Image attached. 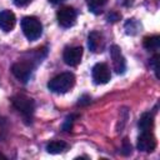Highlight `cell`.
Here are the masks:
<instances>
[{
	"label": "cell",
	"instance_id": "obj_2",
	"mask_svg": "<svg viewBox=\"0 0 160 160\" xmlns=\"http://www.w3.org/2000/svg\"><path fill=\"white\" fill-rule=\"evenodd\" d=\"M21 29L26 39L30 41L39 39L42 34V25L40 20L35 16H25L21 20Z\"/></svg>",
	"mask_w": 160,
	"mask_h": 160
},
{
	"label": "cell",
	"instance_id": "obj_10",
	"mask_svg": "<svg viewBox=\"0 0 160 160\" xmlns=\"http://www.w3.org/2000/svg\"><path fill=\"white\" fill-rule=\"evenodd\" d=\"M105 45L104 36L100 31H91L88 36V46L92 52H101Z\"/></svg>",
	"mask_w": 160,
	"mask_h": 160
},
{
	"label": "cell",
	"instance_id": "obj_9",
	"mask_svg": "<svg viewBox=\"0 0 160 160\" xmlns=\"http://www.w3.org/2000/svg\"><path fill=\"white\" fill-rule=\"evenodd\" d=\"M82 58V48L81 46H70L64 50L62 59L66 65L69 66H76L80 64Z\"/></svg>",
	"mask_w": 160,
	"mask_h": 160
},
{
	"label": "cell",
	"instance_id": "obj_15",
	"mask_svg": "<svg viewBox=\"0 0 160 160\" xmlns=\"http://www.w3.org/2000/svg\"><path fill=\"white\" fill-rule=\"evenodd\" d=\"M108 0H86L88 8L94 14H100L102 11V8L105 6Z\"/></svg>",
	"mask_w": 160,
	"mask_h": 160
},
{
	"label": "cell",
	"instance_id": "obj_23",
	"mask_svg": "<svg viewBox=\"0 0 160 160\" xmlns=\"http://www.w3.org/2000/svg\"><path fill=\"white\" fill-rule=\"evenodd\" d=\"M135 0H119V2L122 5V6H131L134 4Z\"/></svg>",
	"mask_w": 160,
	"mask_h": 160
},
{
	"label": "cell",
	"instance_id": "obj_21",
	"mask_svg": "<svg viewBox=\"0 0 160 160\" xmlns=\"http://www.w3.org/2000/svg\"><path fill=\"white\" fill-rule=\"evenodd\" d=\"M31 1H32V0H14V4H15L16 6H19V8H24V6L29 5Z\"/></svg>",
	"mask_w": 160,
	"mask_h": 160
},
{
	"label": "cell",
	"instance_id": "obj_4",
	"mask_svg": "<svg viewBox=\"0 0 160 160\" xmlns=\"http://www.w3.org/2000/svg\"><path fill=\"white\" fill-rule=\"evenodd\" d=\"M32 69H34L32 62H29V61H18V62L12 64L11 72H12V75L19 81L28 82L30 80V78H31Z\"/></svg>",
	"mask_w": 160,
	"mask_h": 160
},
{
	"label": "cell",
	"instance_id": "obj_5",
	"mask_svg": "<svg viewBox=\"0 0 160 160\" xmlns=\"http://www.w3.org/2000/svg\"><path fill=\"white\" fill-rule=\"evenodd\" d=\"M156 148V139L152 134V130L140 131L138 138V149L142 152H152Z\"/></svg>",
	"mask_w": 160,
	"mask_h": 160
},
{
	"label": "cell",
	"instance_id": "obj_13",
	"mask_svg": "<svg viewBox=\"0 0 160 160\" xmlns=\"http://www.w3.org/2000/svg\"><path fill=\"white\" fill-rule=\"evenodd\" d=\"M68 149H69V145L61 140H54L46 145V151L49 154H60V152L66 151Z\"/></svg>",
	"mask_w": 160,
	"mask_h": 160
},
{
	"label": "cell",
	"instance_id": "obj_17",
	"mask_svg": "<svg viewBox=\"0 0 160 160\" xmlns=\"http://www.w3.org/2000/svg\"><path fill=\"white\" fill-rule=\"evenodd\" d=\"M159 59H160V56L156 54V55H154V56L151 58V60H150V66H151L152 70L155 71L156 78H159Z\"/></svg>",
	"mask_w": 160,
	"mask_h": 160
},
{
	"label": "cell",
	"instance_id": "obj_1",
	"mask_svg": "<svg viewBox=\"0 0 160 160\" xmlns=\"http://www.w3.org/2000/svg\"><path fill=\"white\" fill-rule=\"evenodd\" d=\"M74 84H75V75L72 72H61L48 82V88L52 92L64 94L71 90Z\"/></svg>",
	"mask_w": 160,
	"mask_h": 160
},
{
	"label": "cell",
	"instance_id": "obj_11",
	"mask_svg": "<svg viewBox=\"0 0 160 160\" xmlns=\"http://www.w3.org/2000/svg\"><path fill=\"white\" fill-rule=\"evenodd\" d=\"M16 24L15 14L10 10H2L0 12V29L5 32H9L14 29Z\"/></svg>",
	"mask_w": 160,
	"mask_h": 160
},
{
	"label": "cell",
	"instance_id": "obj_20",
	"mask_svg": "<svg viewBox=\"0 0 160 160\" xmlns=\"http://www.w3.org/2000/svg\"><path fill=\"white\" fill-rule=\"evenodd\" d=\"M120 19V14H118V12H115V11H111L109 15H108V21L109 22H115V21H118Z\"/></svg>",
	"mask_w": 160,
	"mask_h": 160
},
{
	"label": "cell",
	"instance_id": "obj_8",
	"mask_svg": "<svg viewBox=\"0 0 160 160\" xmlns=\"http://www.w3.org/2000/svg\"><path fill=\"white\" fill-rule=\"evenodd\" d=\"M110 56L112 60V68L116 71V74H124L126 70V61L118 45L110 46Z\"/></svg>",
	"mask_w": 160,
	"mask_h": 160
},
{
	"label": "cell",
	"instance_id": "obj_19",
	"mask_svg": "<svg viewBox=\"0 0 160 160\" xmlns=\"http://www.w3.org/2000/svg\"><path fill=\"white\" fill-rule=\"evenodd\" d=\"M75 118H76V116H74V115L66 118V120H65V122H64V125H62V130H64V131H69V130H71V128H72V122H74V119H75Z\"/></svg>",
	"mask_w": 160,
	"mask_h": 160
},
{
	"label": "cell",
	"instance_id": "obj_7",
	"mask_svg": "<svg viewBox=\"0 0 160 160\" xmlns=\"http://www.w3.org/2000/svg\"><path fill=\"white\" fill-rule=\"evenodd\" d=\"M91 75H92V80L95 84H106V82H109V80L111 78L110 69L105 62L95 64L91 70Z\"/></svg>",
	"mask_w": 160,
	"mask_h": 160
},
{
	"label": "cell",
	"instance_id": "obj_6",
	"mask_svg": "<svg viewBox=\"0 0 160 160\" xmlns=\"http://www.w3.org/2000/svg\"><path fill=\"white\" fill-rule=\"evenodd\" d=\"M58 22L62 28H70L75 24L76 20V11L72 6H62L59 9L58 14Z\"/></svg>",
	"mask_w": 160,
	"mask_h": 160
},
{
	"label": "cell",
	"instance_id": "obj_3",
	"mask_svg": "<svg viewBox=\"0 0 160 160\" xmlns=\"http://www.w3.org/2000/svg\"><path fill=\"white\" fill-rule=\"evenodd\" d=\"M11 104L25 118H31V115L34 114V110H35L34 100L26 95H20V94L15 95L11 99Z\"/></svg>",
	"mask_w": 160,
	"mask_h": 160
},
{
	"label": "cell",
	"instance_id": "obj_25",
	"mask_svg": "<svg viewBox=\"0 0 160 160\" xmlns=\"http://www.w3.org/2000/svg\"><path fill=\"white\" fill-rule=\"evenodd\" d=\"M0 159H2V160H6V156H5L2 152H0Z\"/></svg>",
	"mask_w": 160,
	"mask_h": 160
},
{
	"label": "cell",
	"instance_id": "obj_16",
	"mask_svg": "<svg viewBox=\"0 0 160 160\" xmlns=\"http://www.w3.org/2000/svg\"><path fill=\"white\" fill-rule=\"evenodd\" d=\"M139 28H140V25H139V22H138L135 19H129V20L125 22V30H126L128 34H131V35L136 34Z\"/></svg>",
	"mask_w": 160,
	"mask_h": 160
},
{
	"label": "cell",
	"instance_id": "obj_14",
	"mask_svg": "<svg viewBox=\"0 0 160 160\" xmlns=\"http://www.w3.org/2000/svg\"><path fill=\"white\" fill-rule=\"evenodd\" d=\"M142 45H144V48H145L146 50L156 51V50H159V48H160V36H158V35L148 36V38L144 39Z\"/></svg>",
	"mask_w": 160,
	"mask_h": 160
},
{
	"label": "cell",
	"instance_id": "obj_24",
	"mask_svg": "<svg viewBox=\"0 0 160 160\" xmlns=\"http://www.w3.org/2000/svg\"><path fill=\"white\" fill-rule=\"evenodd\" d=\"M51 4H60V2H62V1H65V0H49Z\"/></svg>",
	"mask_w": 160,
	"mask_h": 160
},
{
	"label": "cell",
	"instance_id": "obj_22",
	"mask_svg": "<svg viewBox=\"0 0 160 160\" xmlns=\"http://www.w3.org/2000/svg\"><path fill=\"white\" fill-rule=\"evenodd\" d=\"M89 102H90V96H88V95H84L82 98L79 99V105H85Z\"/></svg>",
	"mask_w": 160,
	"mask_h": 160
},
{
	"label": "cell",
	"instance_id": "obj_12",
	"mask_svg": "<svg viewBox=\"0 0 160 160\" xmlns=\"http://www.w3.org/2000/svg\"><path fill=\"white\" fill-rule=\"evenodd\" d=\"M154 128V115L151 112H144L139 119L140 131H149Z\"/></svg>",
	"mask_w": 160,
	"mask_h": 160
},
{
	"label": "cell",
	"instance_id": "obj_18",
	"mask_svg": "<svg viewBox=\"0 0 160 160\" xmlns=\"http://www.w3.org/2000/svg\"><path fill=\"white\" fill-rule=\"evenodd\" d=\"M131 151H132V146H131V144H130V141L125 138L124 140H122V146H121V152H122V155H130L131 154Z\"/></svg>",
	"mask_w": 160,
	"mask_h": 160
}]
</instances>
